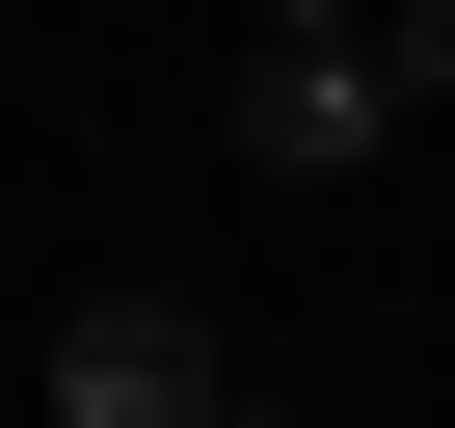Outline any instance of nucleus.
<instances>
[{
  "label": "nucleus",
  "mask_w": 455,
  "mask_h": 428,
  "mask_svg": "<svg viewBox=\"0 0 455 428\" xmlns=\"http://www.w3.org/2000/svg\"><path fill=\"white\" fill-rule=\"evenodd\" d=\"M214 401H242V348H214V295L108 268V295L54 321V428H214Z\"/></svg>",
  "instance_id": "nucleus-1"
},
{
  "label": "nucleus",
  "mask_w": 455,
  "mask_h": 428,
  "mask_svg": "<svg viewBox=\"0 0 455 428\" xmlns=\"http://www.w3.org/2000/svg\"><path fill=\"white\" fill-rule=\"evenodd\" d=\"M214 134H242V187H348L402 107H375V54H242V107H214Z\"/></svg>",
  "instance_id": "nucleus-2"
},
{
  "label": "nucleus",
  "mask_w": 455,
  "mask_h": 428,
  "mask_svg": "<svg viewBox=\"0 0 455 428\" xmlns=\"http://www.w3.org/2000/svg\"><path fill=\"white\" fill-rule=\"evenodd\" d=\"M348 54H375V107H455V0H375Z\"/></svg>",
  "instance_id": "nucleus-3"
},
{
  "label": "nucleus",
  "mask_w": 455,
  "mask_h": 428,
  "mask_svg": "<svg viewBox=\"0 0 455 428\" xmlns=\"http://www.w3.org/2000/svg\"><path fill=\"white\" fill-rule=\"evenodd\" d=\"M242 28H268V54H348V28H375V0H242Z\"/></svg>",
  "instance_id": "nucleus-4"
},
{
  "label": "nucleus",
  "mask_w": 455,
  "mask_h": 428,
  "mask_svg": "<svg viewBox=\"0 0 455 428\" xmlns=\"http://www.w3.org/2000/svg\"><path fill=\"white\" fill-rule=\"evenodd\" d=\"M214 428H268V401H214Z\"/></svg>",
  "instance_id": "nucleus-5"
}]
</instances>
